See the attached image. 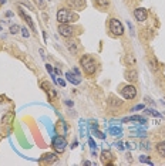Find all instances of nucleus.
<instances>
[{"mask_svg":"<svg viewBox=\"0 0 165 166\" xmlns=\"http://www.w3.org/2000/svg\"><path fill=\"white\" fill-rule=\"evenodd\" d=\"M93 3L98 9H107L110 6V0H93Z\"/></svg>","mask_w":165,"mask_h":166,"instance_id":"obj_15","label":"nucleus"},{"mask_svg":"<svg viewBox=\"0 0 165 166\" xmlns=\"http://www.w3.org/2000/svg\"><path fill=\"white\" fill-rule=\"evenodd\" d=\"M88 143H90V146H91V149H93V151H95V148H97V145H95V142L93 141V138H90V139H88Z\"/></svg>","mask_w":165,"mask_h":166,"instance_id":"obj_28","label":"nucleus"},{"mask_svg":"<svg viewBox=\"0 0 165 166\" xmlns=\"http://www.w3.org/2000/svg\"><path fill=\"white\" fill-rule=\"evenodd\" d=\"M57 20L58 24H70L77 20V16L68 9H60L57 11Z\"/></svg>","mask_w":165,"mask_h":166,"instance_id":"obj_1","label":"nucleus"},{"mask_svg":"<svg viewBox=\"0 0 165 166\" xmlns=\"http://www.w3.org/2000/svg\"><path fill=\"white\" fill-rule=\"evenodd\" d=\"M20 14H21V16L24 17V20L27 21V24L30 26V29H32V30L34 31V30H36V29H34V24H33V21H32V19H30L29 16H26V14H24V11H23V9H20Z\"/></svg>","mask_w":165,"mask_h":166,"instance_id":"obj_19","label":"nucleus"},{"mask_svg":"<svg viewBox=\"0 0 165 166\" xmlns=\"http://www.w3.org/2000/svg\"><path fill=\"white\" fill-rule=\"evenodd\" d=\"M145 112H147L148 115H154V117H161V114H160V112H157L155 109H151V108H150V109H147Z\"/></svg>","mask_w":165,"mask_h":166,"instance_id":"obj_24","label":"nucleus"},{"mask_svg":"<svg viewBox=\"0 0 165 166\" xmlns=\"http://www.w3.org/2000/svg\"><path fill=\"white\" fill-rule=\"evenodd\" d=\"M140 148L148 151V149H150V145H148V142H141V143H140Z\"/></svg>","mask_w":165,"mask_h":166,"instance_id":"obj_27","label":"nucleus"},{"mask_svg":"<svg viewBox=\"0 0 165 166\" xmlns=\"http://www.w3.org/2000/svg\"><path fill=\"white\" fill-rule=\"evenodd\" d=\"M51 143H53V148H54V151H56L57 153H63V152L66 151V148H67V141H66V138H64L63 135L53 136Z\"/></svg>","mask_w":165,"mask_h":166,"instance_id":"obj_3","label":"nucleus"},{"mask_svg":"<svg viewBox=\"0 0 165 166\" xmlns=\"http://www.w3.org/2000/svg\"><path fill=\"white\" fill-rule=\"evenodd\" d=\"M113 159H114V156H113V153H111L110 151H103V152H101V162H103V163L110 165V163L113 162Z\"/></svg>","mask_w":165,"mask_h":166,"instance_id":"obj_11","label":"nucleus"},{"mask_svg":"<svg viewBox=\"0 0 165 166\" xmlns=\"http://www.w3.org/2000/svg\"><path fill=\"white\" fill-rule=\"evenodd\" d=\"M54 74H58V75H61V71H60L58 68H56V70H54Z\"/></svg>","mask_w":165,"mask_h":166,"instance_id":"obj_34","label":"nucleus"},{"mask_svg":"<svg viewBox=\"0 0 165 166\" xmlns=\"http://www.w3.org/2000/svg\"><path fill=\"white\" fill-rule=\"evenodd\" d=\"M140 109H144V105L142 104H140V105H137V107L132 108V111H140Z\"/></svg>","mask_w":165,"mask_h":166,"instance_id":"obj_31","label":"nucleus"},{"mask_svg":"<svg viewBox=\"0 0 165 166\" xmlns=\"http://www.w3.org/2000/svg\"><path fill=\"white\" fill-rule=\"evenodd\" d=\"M125 78H127L128 81H131V83L137 81V71H135V70H129V71H127V73H125Z\"/></svg>","mask_w":165,"mask_h":166,"instance_id":"obj_16","label":"nucleus"},{"mask_svg":"<svg viewBox=\"0 0 165 166\" xmlns=\"http://www.w3.org/2000/svg\"><path fill=\"white\" fill-rule=\"evenodd\" d=\"M3 3H6V0H0V4H3Z\"/></svg>","mask_w":165,"mask_h":166,"instance_id":"obj_38","label":"nucleus"},{"mask_svg":"<svg viewBox=\"0 0 165 166\" xmlns=\"http://www.w3.org/2000/svg\"><path fill=\"white\" fill-rule=\"evenodd\" d=\"M41 87L44 88V91L48 94V97H50L51 99H56V98H57V92L54 91V88H53L48 83H43V84H41Z\"/></svg>","mask_w":165,"mask_h":166,"instance_id":"obj_10","label":"nucleus"},{"mask_svg":"<svg viewBox=\"0 0 165 166\" xmlns=\"http://www.w3.org/2000/svg\"><path fill=\"white\" fill-rule=\"evenodd\" d=\"M66 45H67V48L71 51V54H77L78 50H80V44H78L77 40H67V41H66Z\"/></svg>","mask_w":165,"mask_h":166,"instance_id":"obj_9","label":"nucleus"},{"mask_svg":"<svg viewBox=\"0 0 165 166\" xmlns=\"http://www.w3.org/2000/svg\"><path fill=\"white\" fill-rule=\"evenodd\" d=\"M66 78H67L68 83H71L73 85H78V84L81 83L80 75L76 74V73H71V71H67V73H66Z\"/></svg>","mask_w":165,"mask_h":166,"instance_id":"obj_8","label":"nucleus"},{"mask_svg":"<svg viewBox=\"0 0 165 166\" xmlns=\"http://www.w3.org/2000/svg\"><path fill=\"white\" fill-rule=\"evenodd\" d=\"M1 101H3V97H1V95H0V102H1Z\"/></svg>","mask_w":165,"mask_h":166,"instance_id":"obj_39","label":"nucleus"},{"mask_svg":"<svg viewBox=\"0 0 165 166\" xmlns=\"http://www.w3.org/2000/svg\"><path fill=\"white\" fill-rule=\"evenodd\" d=\"M127 24H128V29H129V34H131V36L134 37V36H135V31H134V26L131 24V21H129V20H127Z\"/></svg>","mask_w":165,"mask_h":166,"instance_id":"obj_25","label":"nucleus"},{"mask_svg":"<svg viewBox=\"0 0 165 166\" xmlns=\"http://www.w3.org/2000/svg\"><path fill=\"white\" fill-rule=\"evenodd\" d=\"M114 145H115V146H117L118 149H121V151H123V149H124V146H123V143H121V142H115Z\"/></svg>","mask_w":165,"mask_h":166,"instance_id":"obj_33","label":"nucleus"},{"mask_svg":"<svg viewBox=\"0 0 165 166\" xmlns=\"http://www.w3.org/2000/svg\"><path fill=\"white\" fill-rule=\"evenodd\" d=\"M110 133L114 135V136H121L123 135V131H121L120 126H113V128H110Z\"/></svg>","mask_w":165,"mask_h":166,"instance_id":"obj_20","label":"nucleus"},{"mask_svg":"<svg viewBox=\"0 0 165 166\" xmlns=\"http://www.w3.org/2000/svg\"><path fill=\"white\" fill-rule=\"evenodd\" d=\"M36 1L39 3V6H40V7H43V6H44V3H43V0H36Z\"/></svg>","mask_w":165,"mask_h":166,"instance_id":"obj_35","label":"nucleus"},{"mask_svg":"<svg viewBox=\"0 0 165 166\" xmlns=\"http://www.w3.org/2000/svg\"><path fill=\"white\" fill-rule=\"evenodd\" d=\"M67 3L76 10H82L85 7V0H67Z\"/></svg>","mask_w":165,"mask_h":166,"instance_id":"obj_12","label":"nucleus"},{"mask_svg":"<svg viewBox=\"0 0 165 166\" xmlns=\"http://www.w3.org/2000/svg\"><path fill=\"white\" fill-rule=\"evenodd\" d=\"M121 94L125 99H134L135 95H137V88L134 85H125L121 89Z\"/></svg>","mask_w":165,"mask_h":166,"instance_id":"obj_5","label":"nucleus"},{"mask_svg":"<svg viewBox=\"0 0 165 166\" xmlns=\"http://www.w3.org/2000/svg\"><path fill=\"white\" fill-rule=\"evenodd\" d=\"M11 117H13V114L10 112V114H7L6 117H3V122H9L10 119H11Z\"/></svg>","mask_w":165,"mask_h":166,"instance_id":"obj_30","label":"nucleus"},{"mask_svg":"<svg viewBox=\"0 0 165 166\" xmlns=\"http://www.w3.org/2000/svg\"><path fill=\"white\" fill-rule=\"evenodd\" d=\"M57 84H58V85H61V87H66V81H64V80H61V78H58V80H57Z\"/></svg>","mask_w":165,"mask_h":166,"instance_id":"obj_32","label":"nucleus"},{"mask_svg":"<svg viewBox=\"0 0 165 166\" xmlns=\"http://www.w3.org/2000/svg\"><path fill=\"white\" fill-rule=\"evenodd\" d=\"M132 135H134V136H145L147 132H145V131H135Z\"/></svg>","mask_w":165,"mask_h":166,"instance_id":"obj_26","label":"nucleus"},{"mask_svg":"<svg viewBox=\"0 0 165 166\" xmlns=\"http://www.w3.org/2000/svg\"><path fill=\"white\" fill-rule=\"evenodd\" d=\"M80 64L87 74H94L97 70V63L91 55H82L81 60H80Z\"/></svg>","mask_w":165,"mask_h":166,"instance_id":"obj_2","label":"nucleus"},{"mask_svg":"<svg viewBox=\"0 0 165 166\" xmlns=\"http://www.w3.org/2000/svg\"><path fill=\"white\" fill-rule=\"evenodd\" d=\"M140 162H141V163H147V165H150V166L154 165V163H152V161H151L147 155H141V156H140Z\"/></svg>","mask_w":165,"mask_h":166,"instance_id":"obj_22","label":"nucleus"},{"mask_svg":"<svg viewBox=\"0 0 165 166\" xmlns=\"http://www.w3.org/2000/svg\"><path fill=\"white\" fill-rule=\"evenodd\" d=\"M132 121H135V122H140V124H145L147 122V119L144 118V117H140V115H132V117H127V118H124L123 122H132Z\"/></svg>","mask_w":165,"mask_h":166,"instance_id":"obj_14","label":"nucleus"},{"mask_svg":"<svg viewBox=\"0 0 165 166\" xmlns=\"http://www.w3.org/2000/svg\"><path fill=\"white\" fill-rule=\"evenodd\" d=\"M57 129L60 131V133H61L63 136L66 135V132H67V125H66V122H64L63 119H60V122L57 125Z\"/></svg>","mask_w":165,"mask_h":166,"instance_id":"obj_18","label":"nucleus"},{"mask_svg":"<svg viewBox=\"0 0 165 166\" xmlns=\"http://www.w3.org/2000/svg\"><path fill=\"white\" fill-rule=\"evenodd\" d=\"M127 148H129V149H132L134 146H132V143H127Z\"/></svg>","mask_w":165,"mask_h":166,"instance_id":"obj_37","label":"nucleus"},{"mask_svg":"<svg viewBox=\"0 0 165 166\" xmlns=\"http://www.w3.org/2000/svg\"><path fill=\"white\" fill-rule=\"evenodd\" d=\"M58 158L56 156V153H46V155H43L40 158V162H43V163H53Z\"/></svg>","mask_w":165,"mask_h":166,"instance_id":"obj_13","label":"nucleus"},{"mask_svg":"<svg viewBox=\"0 0 165 166\" xmlns=\"http://www.w3.org/2000/svg\"><path fill=\"white\" fill-rule=\"evenodd\" d=\"M21 34H23V37H26V39L30 36V33H29V30H27L26 27H24V29H21Z\"/></svg>","mask_w":165,"mask_h":166,"instance_id":"obj_29","label":"nucleus"},{"mask_svg":"<svg viewBox=\"0 0 165 166\" xmlns=\"http://www.w3.org/2000/svg\"><path fill=\"white\" fill-rule=\"evenodd\" d=\"M66 104H67L68 107H73V101H66Z\"/></svg>","mask_w":165,"mask_h":166,"instance_id":"obj_36","label":"nucleus"},{"mask_svg":"<svg viewBox=\"0 0 165 166\" xmlns=\"http://www.w3.org/2000/svg\"><path fill=\"white\" fill-rule=\"evenodd\" d=\"M0 31H1V27H0Z\"/></svg>","mask_w":165,"mask_h":166,"instance_id":"obj_40","label":"nucleus"},{"mask_svg":"<svg viewBox=\"0 0 165 166\" xmlns=\"http://www.w3.org/2000/svg\"><path fill=\"white\" fill-rule=\"evenodd\" d=\"M58 33H60L63 37L70 39V37H73V34H74V29H73L70 24H60V26H58Z\"/></svg>","mask_w":165,"mask_h":166,"instance_id":"obj_6","label":"nucleus"},{"mask_svg":"<svg viewBox=\"0 0 165 166\" xmlns=\"http://www.w3.org/2000/svg\"><path fill=\"white\" fill-rule=\"evenodd\" d=\"M155 148H157L158 155H160V156H162V158H165V141H164V142H158Z\"/></svg>","mask_w":165,"mask_h":166,"instance_id":"obj_17","label":"nucleus"},{"mask_svg":"<svg viewBox=\"0 0 165 166\" xmlns=\"http://www.w3.org/2000/svg\"><path fill=\"white\" fill-rule=\"evenodd\" d=\"M108 27H110V31H111L114 36H123V34H124L123 24H121V21H120V20H117V19H111V20H110Z\"/></svg>","mask_w":165,"mask_h":166,"instance_id":"obj_4","label":"nucleus"},{"mask_svg":"<svg viewBox=\"0 0 165 166\" xmlns=\"http://www.w3.org/2000/svg\"><path fill=\"white\" fill-rule=\"evenodd\" d=\"M20 30H21V29H20V26H17V24L10 26V33H11V34H17Z\"/></svg>","mask_w":165,"mask_h":166,"instance_id":"obj_23","label":"nucleus"},{"mask_svg":"<svg viewBox=\"0 0 165 166\" xmlns=\"http://www.w3.org/2000/svg\"><path fill=\"white\" fill-rule=\"evenodd\" d=\"M108 102H110V105H111V107H120V105L123 104V102H121L118 98H115V97H110Z\"/></svg>","mask_w":165,"mask_h":166,"instance_id":"obj_21","label":"nucleus"},{"mask_svg":"<svg viewBox=\"0 0 165 166\" xmlns=\"http://www.w3.org/2000/svg\"><path fill=\"white\" fill-rule=\"evenodd\" d=\"M134 17H135L137 21H145L147 17H148V11L142 7H138V9L134 10Z\"/></svg>","mask_w":165,"mask_h":166,"instance_id":"obj_7","label":"nucleus"}]
</instances>
